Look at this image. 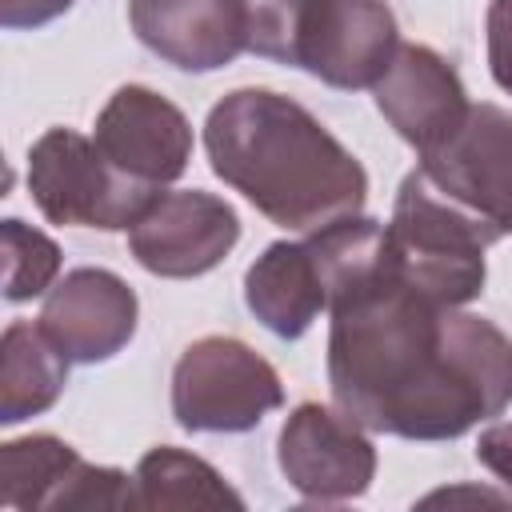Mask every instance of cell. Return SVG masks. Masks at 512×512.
I'll list each match as a JSON object with an SVG mask.
<instances>
[{"instance_id":"7","label":"cell","mask_w":512,"mask_h":512,"mask_svg":"<svg viewBox=\"0 0 512 512\" xmlns=\"http://www.w3.org/2000/svg\"><path fill=\"white\" fill-rule=\"evenodd\" d=\"M420 176L496 236L512 232V112L472 104L464 124L420 152Z\"/></svg>"},{"instance_id":"10","label":"cell","mask_w":512,"mask_h":512,"mask_svg":"<svg viewBox=\"0 0 512 512\" xmlns=\"http://www.w3.org/2000/svg\"><path fill=\"white\" fill-rule=\"evenodd\" d=\"M96 148L124 176L148 188H164L192 160V128L172 100L128 84L96 116Z\"/></svg>"},{"instance_id":"18","label":"cell","mask_w":512,"mask_h":512,"mask_svg":"<svg viewBox=\"0 0 512 512\" xmlns=\"http://www.w3.org/2000/svg\"><path fill=\"white\" fill-rule=\"evenodd\" d=\"M0 240H4V296L12 304L40 296L60 272V248L24 220H4Z\"/></svg>"},{"instance_id":"15","label":"cell","mask_w":512,"mask_h":512,"mask_svg":"<svg viewBox=\"0 0 512 512\" xmlns=\"http://www.w3.org/2000/svg\"><path fill=\"white\" fill-rule=\"evenodd\" d=\"M68 384L64 352L44 336L40 324L16 320L0 340V420L20 424L56 404Z\"/></svg>"},{"instance_id":"20","label":"cell","mask_w":512,"mask_h":512,"mask_svg":"<svg viewBox=\"0 0 512 512\" xmlns=\"http://www.w3.org/2000/svg\"><path fill=\"white\" fill-rule=\"evenodd\" d=\"M72 0H0V24L4 28H40L56 16H64Z\"/></svg>"},{"instance_id":"12","label":"cell","mask_w":512,"mask_h":512,"mask_svg":"<svg viewBox=\"0 0 512 512\" xmlns=\"http://www.w3.org/2000/svg\"><path fill=\"white\" fill-rule=\"evenodd\" d=\"M376 108L416 152H428L464 124L472 104L444 56L424 44H400L376 80Z\"/></svg>"},{"instance_id":"17","label":"cell","mask_w":512,"mask_h":512,"mask_svg":"<svg viewBox=\"0 0 512 512\" xmlns=\"http://www.w3.org/2000/svg\"><path fill=\"white\" fill-rule=\"evenodd\" d=\"M136 508H244V500L200 456L152 448L136 464Z\"/></svg>"},{"instance_id":"3","label":"cell","mask_w":512,"mask_h":512,"mask_svg":"<svg viewBox=\"0 0 512 512\" xmlns=\"http://www.w3.org/2000/svg\"><path fill=\"white\" fill-rule=\"evenodd\" d=\"M248 52L332 88H376L400 40L384 0H244Z\"/></svg>"},{"instance_id":"22","label":"cell","mask_w":512,"mask_h":512,"mask_svg":"<svg viewBox=\"0 0 512 512\" xmlns=\"http://www.w3.org/2000/svg\"><path fill=\"white\" fill-rule=\"evenodd\" d=\"M456 500H480V504H500V496H492V492H436V496H428L424 504H456Z\"/></svg>"},{"instance_id":"8","label":"cell","mask_w":512,"mask_h":512,"mask_svg":"<svg viewBox=\"0 0 512 512\" xmlns=\"http://www.w3.org/2000/svg\"><path fill=\"white\" fill-rule=\"evenodd\" d=\"M240 240L236 212L200 188L188 192H160L144 216L128 228L132 256L168 280H188L212 272Z\"/></svg>"},{"instance_id":"21","label":"cell","mask_w":512,"mask_h":512,"mask_svg":"<svg viewBox=\"0 0 512 512\" xmlns=\"http://www.w3.org/2000/svg\"><path fill=\"white\" fill-rule=\"evenodd\" d=\"M476 456L488 472H496V480H504L512 488V424H496L480 436Z\"/></svg>"},{"instance_id":"6","label":"cell","mask_w":512,"mask_h":512,"mask_svg":"<svg viewBox=\"0 0 512 512\" xmlns=\"http://www.w3.org/2000/svg\"><path fill=\"white\" fill-rule=\"evenodd\" d=\"M280 404L276 368L232 336H204L176 360L172 416L188 432H248Z\"/></svg>"},{"instance_id":"13","label":"cell","mask_w":512,"mask_h":512,"mask_svg":"<svg viewBox=\"0 0 512 512\" xmlns=\"http://www.w3.org/2000/svg\"><path fill=\"white\" fill-rule=\"evenodd\" d=\"M136 36L184 72H212L248 48L244 0H132Z\"/></svg>"},{"instance_id":"9","label":"cell","mask_w":512,"mask_h":512,"mask_svg":"<svg viewBox=\"0 0 512 512\" xmlns=\"http://www.w3.org/2000/svg\"><path fill=\"white\" fill-rule=\"evenodd\" d=\"M280 472L304 496L320 504L364 496L376 476V448L360 424L324 404H300L280 428Z\"/></svg>"},{"instance_id":"16","label":"cell","mask_w":512,"mask_h":512,"mask_svg":"<svg viewBox=\"0 0 512 512\" xmlns=\"http://www.w3.org/2000/svg\"><path fill=\"white\" fill-rule=\"evenodd\" d=\"M80 472H84V460L76 456L72 444L56 436L8 440L0 448V504L28 508V512L36 508L64 512Z\"/></svg>"},{"instance_id":"2","label":"cell","mask_w":512,"mask_h":512,"mask_svg":"<svg viewBox=\"0 0 512 512\" xmlns=\"http://www.w3.org/2000/svg\"><path fill=\"white\" fill-rule=\"evenodd\" d=\"M212 172L292 232L356 216L368 200L360 160L296 100L268 88L228 92L204 124Z\"/></svg>"},{"instance_id":"5","label":"cell","mask_w":512,"mask_h":512,"mask_svg":"<svg viewBox=\"0 0 512 512\" xmlns=\"http://www.w3.org/2000/svg\"><path fill=\"white\" fill-rule=\"evenodd\" d=\"M28 192L52 224L80 228H132L144 208L160 196L132 176H124L96 140L72 128H48L28 152Z\"/></svg>"},{"instance_id":"1","label":"cell","mask_w":512,"mask_h":512,"mask_svg":"<svg viewBox=\"0 0 512 512\" xmlns=\"http://www.w3.org/2000/svg\"><path fill=\"white\" fill-rule=\"evenodd\" d=\"M328 384L344 416L404 440H452L512 404V340L484 316L416 292L384 232L328 296Z\"/></svg>"},{"instance_id":"11","label":"cell","mask_w":512,"mask_h":512,"mask_svg":"<svg viewBox=\"0 0 512 512\" xmlns=\"http://www.w3.org/2000/svg\"><path fill=\"white\" fill-rule=\"evenodd\" d=\"M36 324L68 364H100L132 340L136 292L116 272L76 268L48 292Z\"/></svg>"},{"instance_id":"19","label":"cell","mask_w":512,"mask_h":512,"mask_svg":"<svg viewBox=\"0 0 512 512\" xmlns=\"http://www.w3.org/2000/svg\"><path fill=\"white\" fill-rule=\"evenodd\" d=\"M488 68L492 80L512 92V0H492L488 8Z\"/></svg>"},{"instance_id":"4","label":"cell","mask_w":512,"mask_h":512,"mask_svg":"<svg viewBox=\"0 0 512 512\" xmlns=\"http://www.w3.org/2000/svg\"><path fill=\"white\" fill-rule=\"evenodd\" d=\"M500 236L476 216L444 200L420 168L404 176L392 220L384 224V248L400 280L436 304L460 308L484 288V248Z\"/></svg>"},{"instance_id":"14","label":"cell","mask_w":512,"mask_h":512,"mask_svg":"<svg viewBox=\"0 0 512 512\" xmlns=\"http://www.w3.org/2000/svg\"><path fill=\"white\" fill-rule=\"evenodd\" d=\"M244 300L268 332L284 340L304 336L320 308H328V276L312 236L300 244H268L244 276Z\"/></svg>"}]
</instances>
